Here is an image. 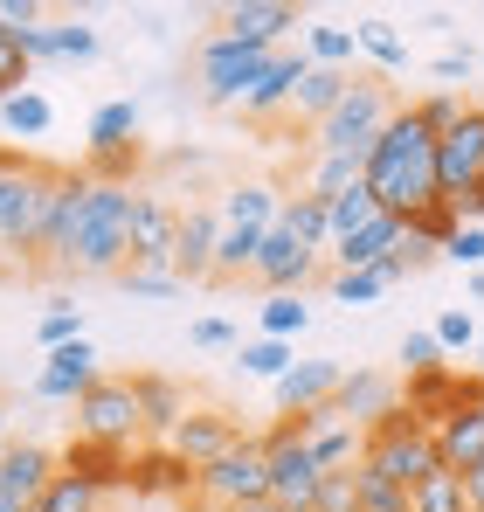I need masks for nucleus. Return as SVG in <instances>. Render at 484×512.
Wrapping results in <instances>:
<instances>
[{
  "label": "nucleus",
  "mask_w": 484,
  "mask_h": 512,
  "mask_svg": "<svg viewBox=\"0 0 484 512\" xmlns=\"http://www.w3.org/2000/svg\"><path fill=\"white\" fill-rule=\"evenodd\" d=\"M367 194H374V208L381 215H422V208H436L443 194H436V132L415 118V111H395L388 118V132L374 139V153H367Z\"/></svg>",
  "instance_id": "obj_1"
},
{
  "label": "nucleus",
  "mask_w": 484,
  "mask_h": 512,
  "mask_svg": "<svg viewBox=\"0 0 484 512\" xmlns=\"http://www.w3.org/2000/svg\"><path fill=\"white\" fill-rule=\"evenodd\" d=\"M132 194L139 187H111V180L83 187L77 229H70V250L56 263V277H118L132 263Z\"/></svg>",
  "instance_id": "obj_2"
},
{
  "label": "nucleus",
  "mask_w": 484,
  "mask_h": 512,
  "mask_svg": "<svg viewBox=\"0 0 484 512\" xmlns=\"http://www.w3.org/2000/svg\"><path fill=\"white\" fill-rule=\"evenodd\" d=\"M402 111V97H395V84L388 77H360L353 70V90L325 111L319 125L305 132V146L312 153H346V160H367L374 153V139L388 132V118Z\"/></svg>",
  "instance_id": "obj_3"
},
{
  "label": "nucleus",
  "mask_w": 484,
  "mask_h": 512,
  "mask_svg": "<svg viewBox=\"0 0 484 512\" xmlns=\"http://www.w3.org/2000/svg\"><path fill=\"white\" fill-rule=\"evenodd\" d=\"M436 464H443V457H436V436L415 423L402 402H395L381 423L360 429V471H374V478H388V485H402V492H415Z\"/></svg>",
  "instance_id": "obj_4"
},
{
  "label": "nucleus",
  "mask_w": 484,
  "mask_h": 512,
  "mask_svg": "<svg viewBox=\"0 0 484 512\" xmlns=\"http://www.w3.org/2000/svg\"><path fill=\"white\" fill-rule=\"evenodd\" d=\"M77 443L125 450V457L146 443V416H139V388H132V374H104V381L77 402Z\"/></svg>",
  "instance_id": "obj_5"
},
{
  "label": "nucleus",
  "mask_w": 484,
  "mask_h": 512,
  "mask_svg": "<svg viewBox=\"0 0 484 512\" xmlns=\"http://www.w3.org/2000/svg\"><path fill=\"white\" fill-rule=\"evenodd\" d=\"M49 180L56 167H35V160H21V153H0V250L28 256V236H35V215H42V201H49Z\"/></svg>",
  "instance_id": "obj_6"
},
{
  "label": "nucleus",
  "mask_w": 484,
  "mask_h": 512,
  "mask_svg": "<svg viewBox=\"0 0 484 512\" xmlns=\"http://www.w3.org/2000/svg\"><path fill=\"white\" fill-rule=\"evenodd\" d=\"M249 499H270V457H263V436H242L229 457H215L208 471H194V506L236 512Z\"/></svg>",
  "instance_id": "obj_7"
},
{
  "label": "nucleus",
  "mask_w": 484,
  "mask_h": 512,
  "mask_svg": "<svg viewBox=\"0 0 484 512\" xmlns=\"http://www.w3.org/2000/svg\"><path fill=\"white\" fill-rule=\"evenodd\" d=\"M263 457H270V499L284 512H312V499H319V457H312V443L298 436V423L284 416V423L263 436Z\"/></svg>",
  "instance_id": "obj_8"
},
{
  "label": "nucleus",
  "mask_w": 484,
  "mask_h": 512,
  "mask_svg": "<svg viewBox=\"0 0 484 512\" xmlns=\"http://www.w3.org/2000/svg\"><path fill=\"white\" fill-rule=\"evenodd\" d=\"M83 187H90V173L77 167H56L49 180V201H42V215H35V236H28V270H56L63 250H70V229H77V208H83Z\"/></svg>",
  "instance_id": "obj_9"
},
{
  "label": "nucleus",
  "mask_w": 484,
  "mask_h": 512,
  "mask_svg": "<svg viewBox=\"0 0 484 512\" xmlns=\"http://www.w3.org/2000/svg\"><path fill=\"white\" fill-rule=\"evenodd\" d=\"M471 187H484V104H471V111L436 139V194L457 208Z\"/></svg>",
  "instance_id": "obj_10"
},
{
  "label": "nucleus",
  "mask_w": 484,
  "mask_h": 512,
  "mask_svg": "<svg viewBox=\"0 0 484 512\" xmlns=\"http://www.w3.org/2000/svg\"><path fill=\"white\" fill-rule=\"evenodd\" d=\"M270 56L277 49H256V42H236V35H208L201 42V97L208 104H242V90L256 84V70Z\"/></svg>",
  "instance_id": "obj_11"
},
{
  "label": "nucleus",
  "mask_w": 484,
  "mask_h": 512,
  "mask_svg": "<svg viewBox=\"0 0 484 512\" xmlns=\"http://www.w3.org/2000/svg\"><path fill=\"white\" fill-rule=\"evenodd\" d=\"M180 201L160 187H139L132 194V263L139 270H173V243H180Z\"/></svg>",
  "instance_id": "obj_12"
},
{
  "label": "nucleus",
  "mask_w": 484,
  "mask_h": 512,
  "mask_svg": "<svg viewBox=\"0 0 484 512\" xmlns=\"http://www.w3.org/2000/svg\"><path fill=\"white\" fill-rule=\"evenodd\" d=\"M305 70H312V56H305V49H277V56H270V63L256 70V84L242 90L236 111L249 118V125H277V118L291 111L298 84H305Z\"/></svg>",
  "instance_id": "obj_13"
},
{
  "label": "nucleus",
  "mask_w": 484,
  "mask_h": 512,
  "mask_svg": "<svg viewBox=\"0 0 484 512\" xmlns=\"http://www.w3.org/2000/svg\"><path fill=\"white\" fill-rule=\"evenodd\" d=\"M236 443H242V423L229 416V409H187L180 429L166 436V450H173L187 471H208V464H215V457H229Z\"/></svg>",
  "instance_id": "obj_14"
},
{
  "label": "nucleus",
  "mask_w": 484,
  "mask_h": 512,
  "mask_svg": "<svg viewBox=\"0 0 484 512\" xmlns=\"http://www.w3.org/2000/svg\"><path fill=\"white\" fill-rule=\"evenodd\" d=\"M215 243H222V215L215 201H187L180 215V243H173V277L194 291V284H215Z\"/></svg>",
  "instance_id": "obj_15"
},
{
  "label": "nucleus",
  "mask_w": 484,
  "mask_h": 512,
  "mask_svg": "<svg viewBox=\"0 0 484 512\" xmlns=\"http://www.w3.org/2000/svg\"><path fill=\"white\" fill-rule=\"evenodd\" d=\"M97 381H104V367H97V346H90V340H70V346H56V353L42 360V374H35V395H42V402H83Z\"/></svg>",
  "instance_id": "obj_16"
},
{
  "label": "nucleus",
  "mask_w": 484,
  "mask_h": 512,
  "mask_svg": "<svg viewBox=\"0 0 484 512\" xmlns=\"http://www.w3.org/2000/svg\"><path fill=\"white\" fill-rule=\"evenodd\" d=\"M298 28L305 21H298L291 0H236V7H222V35L256 42V49H284V35H298Z\"/></svg>",
  "instance_id": "obj_17"
},
{
  "label": "nucleus",
  "mask_w": 484,
  "mask_h": 512,
  "mask_svg": "<svg viewBox=\"0 0 484 512\" xmlns=\"http://www.w3.org/2000/svg\"><path fill=\"white\" fill-rule=\"evenodd\" d=\"M249 277H256L263 291H298V298H305V284L319 277V256L298 250L284 229H270V236H263V250H256V270H249Z\"/></svg>",
  "instance_id": "obj_18"
},
{
  "label": "nucleus",
  "mask_w": 484,
  "mask_h": 512,
  "mask_svg": "<svg viewBox=\"0 0 484 512\" xmlns=\"http://www.w3.org/2000/svg\"><path fill=\"white\" fill-rule=\"evenodd\" d=\"M402 215H374V222H360L346 243H332V270H381V263H395V250H402Z\"/></svg>",
  "instance_id": "obj_19"
},
{
  "label": "nucleus",
  "mask_w": 484,
  "mask_h": 512,
  "mask_svg": "<svg viewBox=\"0 0 484 512\" xmlns=\"http://www.w3.org/2000/svg\"><path fill=\"white\" fill-rule=\"evenodd\" d=\"M49 478H56V457L42 443H7L0 450V499H14L21 512L49 492Z\"/></svg>",
  "instance_id": "obj_20"
},
{
  "label": "nucleus",
  "mask_w": 484,
  "mask_h": 512,
  "mask_svg": "<svg viewBox=\"0 0 484 512\" xmlns=\"http://www.w3.org/2000/svg\"><path fill=\"white\" fill-rule=\"evenodd\" d=\"M395 402H402V388H395L388 374H374V367H346V381H339V395H332V409H339L353 429L381 423Z\"/></svg>",
  "instance_id": "obj_21"
},
{
  "label": "nucleus",
  "mask_w": 484,
  "mask_h": 512,
  "mask_svg": "<svg viewBox=\"0 0 484 512\" xmlns=\"http://www.w3.org/2000/svg\"><path fill=\"white\" fill-rule=\"evenodd\" d=\"M339 381H346L339 360H298V367L277 381V409H284V416H305V409H319V402L339 395Z\"/></svg>",
  "instance_id": "obj_22"
},
{
  "label": "nucleus",
  "mask_w": 484,
  "mask_h": 512,
  "mask_svg": "<svg viewBox=\"0 0 484 512\" xmlns=\"http://www.w3.org/2000/svg\"><path fill=\"white\" fill-rule=\"evenodd\" d=\"M132 388H139V416H146V436H153V443H166V436L180 429V416L194 409L173 374H132Z\"/></svg>",
  "instance_id": "obj_23"
},
{
  "label": "nucleus",
  "mask_w": 484,
  "mask_h": 512,
  "mask_svg": "<svg viewBox=\"0 0 484 512\" xmlns=\"http://www.w3.org/2000/svg\"><path fill=\"white\" fill-rule=\"evenodd\" d=\"M125 485H132V492H187V499H194V471H187L166 443H139V450H132Z\"/></svg>",
  "instance_id": "obj_24"
},
{
  "label": "nucleus",
  "mask_w": 484,
  "mask_h": 512,
  "mask_svg": "<svg viewBox=\"0 0 484 512\" xmlns=\"http://www.w3.org/2000/svg\"><path fill=\"white\" fill-rule=\"evenodd\" d=\"M436 457H443L450 471H471V464L484 457V395H471L450 423L436 429Z\"/></svg>",
  "instance_id": "obj_25"
},
{
  "label": "nucleus",
  "mask_w": 484,
  "mask_h": 512,
  "mask_svg": "<svg viewBox=\"0 0 484 512\" xmlns=\"http://www.w3.org/2000/svg\"><path fill=\"white\" fill-rule=\"evenodd\" d=\"M139 146V104L132 97H111L90 111V160H111V153H132Z\"/></svg>",
  "instance_id": "obj_26"
},
{
  "label": "nucleus",
  "mask_w": 484,
  "mask_h": 512,
  "mask_svg": "<svg viewBox=\"0 0 484 512\" xmlns=\"http://www.w3.org/2000/svg\"><path fill=\"white\" fill-rule=\"evenodd\" d=\"M277 229L298 243V250H312V256H325L332 250V222H325V201L319 194H284V208H277Z\"/></svg>",
  "instance_id": "obj_27"
},
{
  "label": "nucleus",
  "mask_w": 484,
  "mask_h": 512,
  "mask_svg": "<svg viewBox=\"0 0 484 512\" xmlns=\"http://www.w3.org/2000/svg\"><path fill=\"white\" fill-rule=\"evenodd\" d=\"M346 90H353V70H325V63H312V70H305V84H298V97H291V125H305V132H312V125H319Z\"/></svg>",
  "instance_id": "obj_28"
},
{
  "label": "nucleus",
  "mask_w": 484,
  "mask_h": 512,
  "mask_svg": "<svg viewBox=\"0 0 484 512\" xmlns=\"http://www.w3.org/2000/svg\"><path fill=\"white\" fill-rule=\"evenodd\" d=\"M367 160H346V153H312V167L298 173V194H319V201H339L346 187H360Z\"/></svg>",
  "instance_id": "obj_29"
},
{
  "label": "nucleus",
  "mask_w": 484,
  "mask_h": 512,
  "mask_svg": "<svg viewBox=\"0 0 484 512\" xmlns=\"http://www.w3.org/2000/svg\"><path fill=\"white\" fill-rule=\"evenodd\" d=\"M28 512H104V485H97V478H83V471H63V464H56L49 492H42Z\"/></svg>",
  "instance_id": "obj_30"
},
{
  "label": "nucleus",
  "mask_w": 484,
  "mask_h": 512,
  "mask_svg": "<svg viewBox=\"0 0 484 512\" xmlns=\"http://www.w3.org/2000/svg\"><path fill=\"white\" fill-rule=\"evenodd\" d=\"M402 277H408L402 263H381V270H332V298H339V305H374V298H388Z\"/></svg>",
  "instance_id": "obj_31"
},
{
  "label": "nucleus",
  "mask_w": 484,
  "mask_h": 512,
  "mask_svg": "<svg viewBox=\"0 0 484 512\" xmlns=\"http://www.w3.org/2000/svg\"><path fill=\"white\" fill-rule=\"evenodd\" d=\"M408 512H471V499H464V471L436 464V471L408 492Z\"/></svg>",
  "instance_id": "obj_32"
},
{
  "label": "nucleus",
  "mask_w": 484,
  "mask_h": 512,
  "mask_svg": "<svg viewBox=\"0 0 484 512\" xmlns=\"http://www.w3.org/2000/svg\"><path fill=\"white\" fill-rule=\"evenodd\" d=\"M236 360H242V374H256V381H270V388H277V381L298 367V346H291V340H242Z\"/></svg>",
  "instance_id": "obj_33"
},
{
  "label": "nucleus",
  "mask_w": 484,
  "mask_h": 512,
  "mask_svg": "<svg viewBox=\"0 0 484 512\" xmlns=\"http://www.w3.org/2000/svg\"><path fill=\"white\" fill-rule=\"evenodd\" d=\"M256 319H263V340H298V333L312 326V305H305L298 291H270Z\"/></svg>",
  "instance_id": "obj_34"
},
{
  "label": "nucleus",
  "mask_w": 484,
  "mask_h": 512,
  "mask_svg": "<svg viewBox=\"0 0 484 512\" xmlns=\"http://www.w3.org/2000/svg\"><path fill=\"white\" fill-rule=\"evenodd\" d=\"M408 229V243H415V250H450V236H457V229H464V215H457V208H450V201H436V208H422V215H408L402 222Z\"/></svg>",
  "instance_id": "obj_35"
},
{
  "label": "nucleus",
  "mask_w": 484,
  "mask_h": 512,
  "mask_svg": "<svg viewBox=\"0 0 484 512\" xmlns=\"http://www.w3.org/2000/svg\"><path fill=\"white\" fill-rule=\"evenodd\" d=\"M0 125H7L14 139H42V132L56 125V111H49V97H42V90H21V97H7V104H0Z\"/></svg>",
  "instance_id": "obj_36"
},
{
  "label": "nucleus",
  "mask_w": 484,
  "mask_h": 512,
  "mask_svg": "<svg viewBox=\"0 0 484 512\" xmlns=\"http://www.w3.org/2000/svg\"><path fill=\"white\" fill-rule=\"evenodd\" d=\"M305 56H312V63H325V70H353L360 42H353V28H332V21H319V28H305Z\"/></svg>",
  "instance_id": "obj_37"
},
{
  "label": "nucleus",
  "mask_w": 484,
  "mask_h": 512,
  "mask_svg": "<svg viewBox=\"0 0 484 512\" xmlns=\"http://www.w3.org/2000/svg\"><path fill=\"white\" fill-rule=\"evenodd\" d=\"M353 42L381 63V77H388V70H408V35H395L388 21H360V28H353Z\"/></svg>",
  "instance_id": "obj_38"
},
{
  "label": "nucleus",
  "mask_w": 484,
  "mask_h": 512,
  "mask_svg": "<svg viewBox=\"0 0 484 512\" xmlns=\"http://www.w3.org/2000/svg\"><path fill=\"white\" fill-rule=\"evenodd\" d=\"M374 215H381V208H374V194H367V180H360V187H346L339 201H325V222H332V243H346V236H353L360 222H374Z\"/></svg>",
  "instance_id": "obj_39"
},
{
  "label": "nucleus",
  "mask_w": 484,
  "mask_h": 512,
  "mask_svg": "<svg viewBox=\"0 0 484 512\" xmlns=\"http://www.w3.org/2000/svg\"><path fill=\"white\" fill-rule=\"evenodd\" d=\"M312 457H319V471H346V464H360V429L353 423H332L312 436Z\"/></svg>",
  "instance_id": "obj_40"
},
{
  "label": "nucleus",
  "mask_w": 484,
  "mask_h": 512,
  "mask_svg": "<svg viewBox=\"0 0 484 512\" xmlns=\"http://www.w3.org/2000/svg\"><path fill=\"white\" fill-rule=\"evenodd\" d=\"M28 77H35L28 49H21V35L0 21V104H7V97H21V90H28Z\"/></svg>",
  "instance_id": "obj_41"
},
{
  "label": "nucleus",
  "mask_w": 484,
  "mask_h": 512,
  "mask_svg": "<svg viewBox=\"0 0 484 512\" xmlns=\"http://www.w3.org/2000/svg\"><path fill=\"white\" fill-rule=\"evenodd\" d=\"M408 111H415V118H422V125H429L436 139H443V132H450V125H457V118L471 111V97H464V90H429V97H415Z\"/></svg>",
  "instance_id": "obj_42"
},
{
  "label": "nucleus",
  "mask_w": 484,
  "mask_h": 512,
  "mask_svg": "<svg viewBox=\"0 0 484 512\" xmlns=\"http://www.w3.org/2000/svg\"><path fill=\"white\" fill-rule=\"evenodd\" d=\"M312 512H360V464H346V471H325Z\"/></svg>",
  "instance_id": "obj_43"
},
{
  "label": "nucleus",
  "mask_w": 484,
  "mask_h": 512,
  "mask_svg": "<svg viewBox=\"0 0 484 512\" xmlns=\"http://www.w3.org/2000/svg\"><path fill=\"white\" fill-rule=\"evenodd\" d=\"M118 284H125L132 298H180V291H187L173 270H139V263H125V270H118Z\"/></svg>",
  "instance_id": "obj_44"
},
{
  "label": "nucleus",
  "mask_w": 484,
  "mask_h": 512,
  "mask_svg": "<svg viewBox=\"0 0 484 512\" xmlns=\"http://www.w3.org/2000/svg\"><path fill=\"white\" fill-rule=\"evenodd\" d=\"M429 333H436L443 353H478V319H471V312H443Z\"/></svg>",
  "instance_id": "obj_45"
},
{
  "label": "nucleus",
  "mask_w": 484,
  "mask_h": 512,
  "mask_svg": "<svg viewBox=\"0 0 484 512\" xmlns=\"http://www.w3.org/2000/svg\"><path fill=\"white\" fill-rule=\"evenodd\" d=\"M35 340L49 346V353H56V346H70V340H83V312H77V305H49V319L35 326Z\"/></svg>",
  "instance_id": "obj_46"
},
{
  "label": "nucleus",
  "mask_w": 484,
  "mask_h": 512,
  "mask_svg": "<svg viewBox=\"0 0 484 512\" xmlns=\"http://www.w3.org/2000/svg\"><path fill=\"white\" fill-rule=\"evenodd\" d=\"M429 367H450V353L436 346V333H408L402 340V374H429Z\"/></svg>",
  "instance_id": "obj_47"
},
{
  "label": "nucleus",
  "mask_w": 484,
  "mask_h": 512,
  "mask_svg": "<svg viewBox=\"0 0 484 512\" xmlns=\"http://www.w3.org/2000/svg\"><path fill=\"white\" fill-rule=\"evenodd\" d=\"M360 512H408V492L374 478V471H360Z\"/></svg>",
  "instance_id": "obj_48"
},
{
  "label": "nucleus",
  "mask_w": 484,
  "mask_h": 512,
  "mask_svg": "<svg viewBox=\"0 0 484 512\" xmlns=\"http://www.w3.org/2000/svg\"><path fill=\"white\" fill-rule=\"evenodd\" d=\"M450 263H464V270H484V229L478 222H464V229H457V236H450Z\"/></svg>",
  "instance_id": "obj_49"
},
{
  "label": "nucleus",
  "mask_w": 484,
  "mask_h": 512,
  "mask_svg": "<svg viewBox=\"0 0 484 512\" xmlns=\"http://www.w3.org/2000/svg\"><path fill=\"white\" fill-rule=\"evenodd\" d=\"M429 70H436V77H443V90H464V84H471V70H478V56H471V49H464V56H457V49H450V56H436V63H429Z\"/></svg>",
  "instance_id": "obj_50"
},
{
  "label": "nucleus",
  "mask_w": 484,
  "mask_h": 512,
  "mask_svg": "<svg viewBox=\"0 0 484 512\" xmlns=\"http://www.w3.org/2000/svg\"><path fill=\"white\" fill-rule=\"evenodd\" d=\"M194 346H208V353H229V346H236V326H229V319H194Z\"/></svg>",
  "instance_id": "obj_51"
},
{
  "label": "nucleus",
  "mask_w": 484,
  "mask_h": 512,
  "mask_svg": "<svg viewBox=\"0 0 484 512\" xmlns=\"http://www.w3.org/2000/svg\"><path fill=\"white\" fill-rule=\"evenodd\" d=\"M0 21H7L14 35H28V28H42V7H35V0H0Z\"/></svg>",
  "instance_id": "obj_52"
},
{
  "label": "nucleus",
  "mask_w": 484,
  "mask_h": 512,
  "mask_svg": "<svg viewBox=\"0 0 484 512\" xmlns=\"http://www.w3.org/2000/svg\"><path fill=\"white\" fill-rule=\"evenodd\" d=\"M464 499H471V512H484V457L464 471Z\"/></svg>",
  "instance_id": "obj_53"
},
{
  "label": "nucleus",
  "mask_w": 484,
  "mask_h": 512,
  "mask_svg": "<svg viewBox=\"0 0 484 512\" xmlns=\"http://www.w3.org/2000/svg\"><path fill=\"white\" fill-rule=\"evenodd\" d=\"M236 512H284L277 499H249V506H236Z\"/></svg>",
  "instance_id": "obj_54"
},
{
  "label": "nucleus",
  "mask_w": 484,
  "mask_h": 512,
  "mask_svg": "<svg viewBox=\"0 0 484 512\" xmlns=\"http://www.w3.org/2000/svg\"><path fill=\"white\" fill-rule=\"evenodd\" d=\"M471 305H484V270H471Z\"/></svg>",
  "instance_id": "obj_55"
},
{
  "label": "nucleus",
  "mask_w": 484,
  "mask_h": 512,
  "mask_svg": "<svg viewBox=\"0 0 484 512\" xmlns=\"http://www.w3.org/2000/svg\"><path fill=\"white\" fill-rule=\"evenodd\" d=\"M471 374H478V381H484V333H478V367H471Z\"/></svg>",
  "instance_id": "obj_56"
},
{
  "label": "nucleus",
  "mask_w": 484,
  "mask_h": 512,
  "mask_svg": "<svg viewBox=\"0 0 484 512\" xmlns=\"http://www.w3.org/2000/svg\"><path fill=\"white\" fill-rule=\"evenodd\" d=\"M0 443H7V402H0Z\"/></svg>",
  "instance_id": "obj_57"
},
{
  "label": "nucleus",
  "mask_w": 484,
  "mask_h": 512,
  "mask_svg": "<svg viewBox=\"0 0 484 512\" xmlns=\"http://www.w3.org/2000/svg\"><path fill=\"white\" fill-rule=\"evenodd\" d=\"M0 512H21V506H14V499H0Z\"/></svg>",
  "instance_id": "obj_58"
},
{
  "label": "nucleus",
  "mask_w": 484,
  "mask_h": 512,
  "mask_svg": "<svg viewBox=\"0 0 484 512\" xmlns=\"http://www.w3.org/2000/svg\"><path fill=\"white\" fill-rule=\"evenodd\" d=\"M0 277H7V256H0Z\"/></svg>",
  "instance_id": "obj_59"
},
{
  "label": "nucleus",
  "mask_w": 484,
  "mask_h": 512,
  "mask_svg": "<svg viewBox=\"0 0 484 512\" xmlns=\"http://www.w3.org/2000/svg\"><path fill=\"white\" fill-rule=\"evenodd\" d=\"M194 512H215V506H194Z\"/></svg>",
  "instance_id": "obj_60"
}]
</instances>
